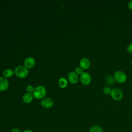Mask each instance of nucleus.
Returning a JSON list of instances; mask_svg holds the SVG:
<instances>
[{
	"label": "nucleus",
	"mask_w": 132,
	"mask_h": 132,
	"mask_svg": "<svg viewBox=\"0 0 132 132\" xmlns=\"http://www.w3.org/2000/svg\"><path fill=\"white\" fill-rule=\"evenodd\" d=\"M113 78L115 81L119 84H123L127 80V75L125 73L121 70L116 71L113 75Z\"/></svg>",
	"instance_id": "nucleus-1"
},
{
	"label": "nucleus",
	"mask_w": 132,
	"mask_h": 132,
	"mask_svg": "<svg viewBox=\"0 0 132 132\" xmlns=\"http://www.w3.org/2000/svg\"><path fill=\"white\" fill-rule=\"evenodd\" d=\"M46 94V89L43 86H37L33 91V96L37 99H41Z\"/></svg>",
	"instance_id": "nucleus-2"
},
{
	"label": "nucleus",
	"mask_w": 132,
	"mask_h": 132,
	"mask_svg": "<svg viewBox=\"0 0 132 132\" xmlns=\"http://www.w3.org/2000/svg\"><path fill=\"white\" fill-rule=\"evenodd\" d=\"M110 95L113 100L116 101H119L122 99L123 93L120 89L114 88L111 89Z\"/></svg>",
	"instance_id": "nucleus-3"
},
{
	"label": "nucleus",
	"mask_w": 132,
	"mask_h": 132,
	"mask_svg": "<svg viewBox=\"0 0 132 132\" xmlns=\"http://www.w3.org/2000/svg\"><path fill=\"white\" fill-rule=\"evenodd\" d=\"M15 74L20 78L26 77L28 74V71L27 69L24 66H18L14 70Z\"/></svg>",
	"instance_id": "nucleus-4"
},
{
	"label": "nucleus",
	"mask_w": 132,
	"mask_h": 132,
	"mask_svg": "<svg viewBox=\"0 0 132 132\" xmlns=\"http://www.w3.org/2000/svg\"><path fill=\"white\" fill-rule=\"evenodd\" d=\"M91 76L90 74L87 72H84L80 76L81 82L84 85H88L91 82Z\"/></svg>",
	"instance_id": "nucleus-5"
},
{
	"label": "nucleus",
	"mask_w": 132,
	"mask_h": 132,
	"mask_svg": "<svg viewBox=\"0 0 132 132\" xmlns=\"http://www.w3.org/2000/svg\"><path fill=\"white\" fill-rule=\"evenodd\" d=\"M79 65L83 70H87L90 68L91 62L88 58L84 57L80 59L79 61Z\"/></svg>",
	"instance_id": "nucleus-6"
},
{
	"label": "nucleus",
	"mask_w": 132,
	"mask_h": 132,
	"mask_svg": "<svg viewBox=\"0 0 132 132\" xmlns=\"http://www.w3.org/2000/svg\"><path fill=\"white\" fill-rule=\"evenodd\" d=\"M41 106L45 108H50L53 105V101L50 97H46L41 101Z\"/></svg>",
	"instance_id": "nucleus-7"
},
{
	"label": "nucleus",
	"mask_w": 132,
	"mask_h": 132,
	"mask_svg": "<svg viewBox=\"0 0 132 132\" xmlns=\"http://www.w3.org/2000/svg\"><path fill=\"white\" fill-rule=\"evenodd\" d=\"M9 86L8 80L4 77H0V91H5Z\"/></svg>",
	"instance_id": "nucleus-8"
},
{
	"label": "nucleus",
	"mask_w": 132,
	"mask_h": 132,
	"mask_svg": "<svg viewBox=\"0 0 132 132\" xmlns=\"http://www.w3.org/2000/svg\"><path fill=\"white\" fill-rule=\"evenodd\" d=\"M68 79L71 84H75L78 81V75L75 72H70L68 74Z\"/></svg>",
	"instance_id": "nucleus-9"
},
{
	"label": "nucleus",
	"mask_w": 132,
	"mask_h": 132,
	"mask_svg": "<svg viewBox=\"0 0 132 132\" xmlns=\"http://www.w3.org/2000/svg\"><path fill=\"white\" fill-rule=\"evenodd\" d=\"M24 64L27 69H30L35 65V59L32 57H28L24 60Z\"/></svg>",
	"instance_id": "nucleus-10"
},
{
	"label": "nucleus",
	"mask_w": 132,
	"mask_h": 132,
	"mask_svg": "<svg viewBox=\"0 0 132 132\" xmlns=\"http://www.w3.org/2000/svg\"><path fill=\"white\" fill-rule=\"evenodd\" d=\"M33 99V95L31 93H26L23 96V101L25 103H30Z\"/></svg>",
	"instance_id": "nucleus-11"
},
{
	"label": "nucleus",
	"mask_w": 132,
	"mask_h": 132,
	"mask_svg": "<svg viewBox=\"0 0 132 132\" xmlns=\"http://www.w3.org/2000/svg\"><path fill=\"white\" fill-rule=\"evenodd\" d=\"M89 132H104V131L103 128L101 126L94 125L90 127Z\"/></svg>",
	"instance_id": "nucleus-12"
},
{
	"label": "nucleus",
	"mask_w": 132,
	"mask_h": 132,
	"mask_svg": "<svg viewBox=\"0 0 132 132\" xmlns=\"http://www.w3.org/2000/svg\"><path fill=\"white\" fill-rule=\"evenodd\" d=\"M58 85L61 88H65L68 85V81L67 79L63 77L60 78L58 81Z\"/></svg>",
	"instance_id": "nucleus-13"
},
{
	"label": "nucleus",
	"mask_w": 132,
	"mask_h": 132,
	"mask_svg": "<svg viewBox=\"0 0 132 132\" xmlns=\"http://www.w3.org/2000/svg\"><path fill=\"white\" fill-rule=\"evenodd\" d=\"M13 71L11 69H6L3 71V75L5 77H10L13 75Z\"/></svg>",
	"instance_id": "nucleus-14"
},
{
	"label": "nucleus",
	"mask_w": 132,
	"mask_h": 132,
	"mask_svg": "<svg viewBox=\"0 0 132 132\" xmlns=\"http://www.w3.org/2000/svg\"><path fill=\"white\" fill-rule=\"evenodd\" d=\"M115 80L113 78V77H112L111 76H108L106 78V81L107 83H108L109 85H112L113 82H114Z\"/></svg>",
	"instance_id": "nucleus-15"
},
{
	"label": "nucleus",
	"mask_w": 132,
	"mask_h": 132,
	"mask_svg": "<svg viewBox=\"0 0 132 132\" xmlns=\"http://www.w3.org/2000/svg\"><path fill=\"white\" fill-rule=\"evenodd\" d=\"M111 91V89L109 87L105 86L103 88V92L105 94V95H108L110 94Z\"/></svg>",
	"instance_id": "nucleus-16"
},
{
	"label": "nucleus",
	"mask_w": 132,
	"mask_h": 132,
	"mask_svg": "<svg viewBox=\"0 0 132 132\" xmlns=\"http://www.w3.org/2000/svg\"><path fill=\"white\" fill-rule=\"evenodd\" d=\"M84 70L80 67H78L76 68L75 69V73L77 75H81L84 73Z\"/></svg>",
	"instance_id": "nucleus-17"
},
{
	"label": "nucleus",
	"mask_w": 132,
	"mask_h": 132,
	"mask_svg": "<svg viewBox=\"0 0 132 132\" xmlns=\"http://www.w3.org/2000/svg\"><path fill=\"white\" fill-rule=\"evenodd\" d=\"M34 89H35L34 88L33 86H31V85H28L26 87V90L28 92V93H31L32 92H33Z\"/></svg>",
	"instance_id": "nucleus-18"
},
{
	"label": "nucleus",
	"mask_w": 132,
	"mask_h": 132,
	"mask_svg": "<svg viewBox=\"0 0 132 132\" xmlns=\"http://www.w3.org/2000/svg\"><path fill=\"white\" fill-rule=\"evenodd\" d=\"M126 50L129 53L132 54V43H130L127 46Z\"/></svg>",
	"instance_id": "nucleus-19"
},
{
	"label": "nucleus",
	"mask_w": 132,
	"mask_h": 132,
	"mask_svg": "<svg viewBox=\"0 0 132 132\" xmlns=\"http://www.w3.org/2000/svg\"><path fill=\"white\" fill-rule=\"evenodd\" d=\"M127 7L130 10H132V1H129L128 3H127Z\"/></svg>",
	"instance_id": "nucleus-20"
},
{
	"label": "nucleus",
	"mask_w": 132,
	"mask_h": 132,
	"mask_svg": "<svg viewBox=\"0 0 132 132\" xmlns=\"http://www.w3.org/2000/svg\"><path fill=\"white\" fill-rule=\"evenodd\" d=\"M11 132H21V131L19 130V129H18V128L14 127V128H13L11 129Z\"/></svg>",
	"instance_id": "nucleus-21"
},
{
	"label": "nucleus",
	"mask_w": 132,
	"mask_h": 132,
	"mask_svg": "<svg viewBox=\"0 0 132 132\" xmlns=\"http://www.w3.org/2000/svg\"><path fill=\"white\" fill-rule=\"evenodd\" d=\"M22 132H34V131L30 129H25Z\"/></svg>",
	"instance_id": "nucleus-22"
},
{
	"label": "nucleus",
	"mask_w": 132,
	"mask_h": 132,
	"mask_svg": "<svg viewBox=\"0 0 132 132\" xmlns=\"http://www.w3.org/2000/svg\"><path fill=\"white\" fill-rule=\"evenodd\" d=\"M130 65H131V66L132 67V60H131V62H130Z\"/></svg>",
	"instance_id": "nucleus-23"
}]
</instances>
